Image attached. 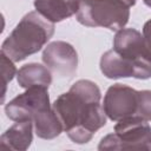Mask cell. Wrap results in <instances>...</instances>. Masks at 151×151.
Returning <instances> with one entry per match:
<instances>
[{
    "instance_id": "3957f363",
    "label": "cell",
    "mask_w": 151,
    "mask_h": 151,
    "mask_svg": "<svg viewBox=\"0 0 151 151\" xmlns=\"http://www.w3.org/2000/svg\"><path fill=\"white\" fill-rule=\"evenodd\" d=\"M130 7L120 0H79L76 18L87 27L122 29L130 19Z\"/></svg>"
},
{
    "instance_id": "7c38bea8",
    "label": "cell",
    "mask_w": 151,
    "mask_h": 151,
    "mask_svg": "<svg viewBox=\"0 0 151 151\" xmlns=\"http://www.w3.org/2000/svg\"><path fill=\"white\" fill-rule=\"evenodd\" d=\"M32 122L35 134L41 139H54L64 130L63 124L53 107L37 113Z\"/></svg>"
},
{
    "instance_id": "ba28073f",
    "label": "cell",
    "mask_w": 151,
    "mask_h": 151,
    "mask_svg": "<svg viewBox=\"0 0 151 151\" xmlns=\"http://www.w3.org/2000/svg\"><path fill=\"white\" fill-rule=\"evenodd\" d=\"M44 64L60 78H71L78 68V53L76 48L61 40L52 41L42 51Z\"/></svg>"
},
{
    "instance_id": "4fadbf2b",
    "label": "cell",
    "mask_w": 151,
    "mask_h": 151,
    "mask_svg": "<svg viewBox=\"0 0 151 151\" xmlns=\"http://www.w3.org/2000/svg\"><path fill=\"white\" fill-rule=\"evenodd\" d=\"M100 71L109 79L130 78L133 77L132 68L122 59V57L112 48L106 51L100 58Z\"/></svg>"
},
{
    "instance_id": "2e32d148",
    "label": "cell",
    "mask_w": 151,
    "mask_h": 151,
    "mask_svg": "<svg viewBox=\"0 0 151 151\" xmlns=\"http://www.w3.org/2000/svg\"><path fill=\"white\" fill-rule=\"evenodd\" d=\"M143 37H144L145 45L149 52L151 53V19H149L143 26Z\"/></svg>"
},
{
    "instance_id": "ac0fdd59",
    "label": "cell",
    "mask_w": 151,
    "mask_h": 151,
    "mask_svg": "<svg viewBox=\"0 0 151 151\" xmlns=\"http://www.w3.org/2000/svg\"><path fill=\"white\" fill-rule=\"evenodd\" d=\"M143 1H144V4H145L147 7L151 8V0H143Z\"/></svg>"
},
{
    "instance_id": "8992f818",
    "label": "cell",
    "mask_w": 151,
    "mask_h": 151,
    "mask_svg": "<svg viewBox=\"0 0 151 151\" xmlns=\"http://www.w3.org/2000/svg\"><path fill=\"white\" fill-rule=\"evenodd\" d=\"M48 88L44 87H29L24 93H20L5 106V113L7 118L14 122L32 120L33 117L51 107Z\"/></svg>"
},
{
    "instance_id": "52a82bcc",
    "label": "cell",
    "mask_w": 151,
    "mask_h": 151,
    "mask_svg": "<svg viewBox=\"0 0 151 151\" xmlns=\"http://www.w3.org/2000/svg\"><path fill=\"white\" fill-rule=\"evenodd\" d=\"M137 107L138 91L127 85L119 83L113 84L107 88L104 96L103 109L106 116L113 122L136 116Z\"/></svg>"
},
{
    "instance_id": "30bf717a",
    "label": "cell",
    "mask_w": 151,
    "mask_h": 151,
    "mask_svg": "<svg viewBox=\"0 0 151 151\" xmlns=\"http://www.w3.org/2000/svg\"><path fill=\"white\" fill-rule=\"evenodd\" d=\"M33 5L38 13L55 24L76 14L79 0H34Z\"/></svg>"
},
{
    "instance_id": "9c48e42d",
    "label": "cell",
    "mask_w": 151,
    "mask_h": 151,
    "mask_svg": "<svg viewBox=\"0 0 151 151\" xmlns=\"http://www.w3.org/2000/svg\"><path fill=\"white\" fill-rule=\"evenodd\" d=\"M33 122L19 120L7 129L0 137V146L15 151L27 150L33 140Z\"/></svg>"
},
{
    "instance_id": "8fae6325",
    "label": "cell",
    "mask_w": 151,
    "mask_h": 151,
    "mask_svg": "<svg viewBox=\"0 0 151 151\" xmlns=\"http://www.w3.org/2000/svg\"><path fill=\"white\" fill-rule=\"evenodd\" d=\"M17 80L20 87H44L48 88L52 83V72L45 65L29 63L21 66L17 72Z\"/></svg>"
},
{
    "instance_id": "7a4b0ae2",
    "label": "cell",
    "mask_w": 151,
    "mask_h": 151,
    "mask_svg": "<svg viewBox=\"0 0 151 151\" xmlns=\"http://www.w3.org/2000/svg\"><path fill=\"white\" fill-rule=\"evenodd\" d=\"M54 34V24L37 11L28 12L1 45L4 52L14 63L39 52Z\"/></svg>"
},
{
    "instance_id": "9a60e30c",
    "label": "cell",
    "mask_w": 151,
    "mask_h": 151,
    "mask_svg": "<svg viewBox=\"0 0 151 151\" xmlns=\"http://www.w3.org/2000/svg\"><path fill=\"white\" fill-rule=\"evenodd\" d=\"M147 122L151 120V90L138 91V107L137 114Z\"/></svg>"
},
{
    "instance_id": "6da1fadb",
    "label": "cell",
    "mask_w": 151,
    "mask_h": 151,
    "mask_svg": "<svg viewBox=\"0 0 151 151\" xmlns=\"http://www.w3.org/2000/svg\"><path fill=\"white\" fill-rule=\"evenodd\" d=\"M100 90L94 81L80 79L53 103L52 107L73 143H88L106 124L107 116L100 104Z\"/></svg>"
},
{
    "instance_id": "5bb4252c",
    "label": "cell",
    "mask_w": 151,
    "mask_h": 151,
    "mask_svg": "<svg viewBox=\"0 0 151 151\" xmlns=\"http://www.w3.org/2000/svg\"><path fill=\"white\" fill-rule=\"evenodd\" d=\"M0 59H1V73H2V84H4V91H2V100L5 99V93H6V87L7 84L13 79L14 76H17V68L14 65V61L8 58L4 52H0Z\"/></svg>"
},
{
    "instance_id": "e0dca14e",
    "label": "cell",
    "mask_w": 151,
    "mask_h": 151,
    "mask_svg": "<svg viewBox=\"0 0 151 151\" xmlns=\"http://www.w3.org/2000/svg\"><path fill=\"white\" fill-rule=\"evenodd\" d=\"M120 1L124 2L126 6L131 7V6H134V5H136V1H137V0H120Z\"/></svg>"
},
{
    "instance_id": "277c9868",
    "label": "cell",
    "mask_w": 151,
    "mask_h": 151,
    "mask_svg": "<svg viewBox=\"0 0 151 151\" xmlns=\"http://www.w3.org/2000/svg\"><path fill=\"white\" fill-rule=\"evenodd\" d=\"M98 150H151V126L139 116H131L114 125V132L101 138Z\"/></svg>"
},
{
    "instance_id": "5b68a950",
    "label": "cell",
    "mask_w": 151,
    "mask_h": 151,
    "mask_svg": "<svg viewBox=\"0 0 151 151\" xmlns=\"http://www.w3.org/2000/svg\"><path fill=\"white\" fill-rule=\"evenodd\" d=\"M113 50L129 64L133 71V78H151V53L149 52L144 37L134 28H122L113 38Z\"/></svg>"
}]
</instances>
